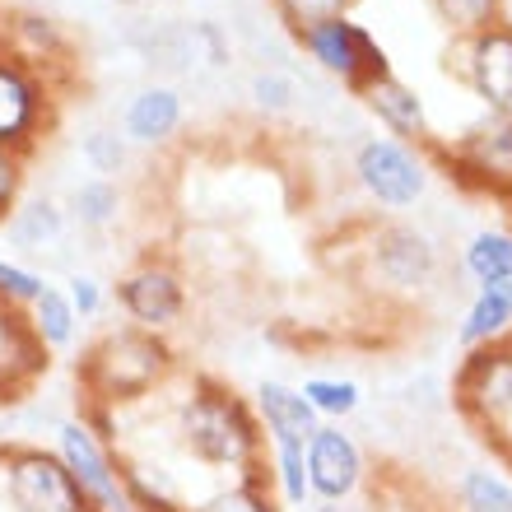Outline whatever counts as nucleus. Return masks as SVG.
<instances>
[{
	"label": "nucleus",
	"mask_w": 512,
	"mask_h": 512,
	"mask_svg": "<svg viewBox=\"0 0 512 512\" xmlns=\"http://www.w3.org/2000/svg\"><path fill=\"white\" fill-rule=\"evenodd\" d=\"M173 429L182 457L215 475H233V480H266L261 475V457H266V433L256 410L238 396L233 387L215 378H196L187 396L173 410Z\"/></svg>",
	"instance_id": "1"
},
{
	"label": "nucleus",
	"mask_w": 512,
	"mask_h": 512,
	"mask_svg": "<svg viewBox=\"0 0 512 512\" xmlns=\"http://www.w3.org/2000/svg\"><path fill=\"white\" fill-rule=\"evenodd\" d=\"M173 345L159 336V331H145V326H122V331H108L98 336L89 350H84L75 378H80L84 405H112L122 410L131 401H145L168 382L173 373Z\"/></svg>",
	"instance_id": "2"
},
{
	"label": "nucleus",
	"mask_w": 512,
	"mask_h": 512,
	"mask_svg": "<svg viewBox=\"0 0 512 512\" xmlns=\"http://www.w3.org/2000/svg\"><path fill=\"white\" fill-rule=\"evenodd\" d=\"M429 168L447 173L461 191L485 201L512 205V122L508 117H480L452 140L433 135L424 145Z\"/></svg>",
	"instance_id": "3"
},
{
	"label": "nucleus",
	"mask_w": 512,
	"mask_h": 512,
	"mask_svg": "<svg viewBox=\"0 0 512 512\" xmlns=\"http://www.w3.org/2000/svg\"><path fill=\"white\" fill-rule=\"evenodd\" d=\"M294 42L308 52V61L317 70H326L331 80H340L354 98L364 94L368 84H378L391 75V56L378 42V33L350 14H336V19H322V24H308L303 33H294Z\"/></svg>",
	"instance_id": "4"
},
{
	"label": "nucleus",
	"mask_w": 512,
	"mask_h": 512,
	"mask_svg": "<svg viewBox=\"0 0 512 512\" xmlns=\"http://www.w3.org/2000/svg\"><path fill=\"white\" fill-rule=\"evenodd\" d=\"M0 494L10 512H89L56 447L10 443L0 452Z\"/></svg>",
	"instance_id": "5"
},
{
	"label": "nucleus",
	"mask_w": 512,
	"mask_h": 512,
	"mask_svg": "<svg viewBox=\"0 0 512 512\" xmlns=\"http://www.w3.org/2000/svg\"><path fill=\"white\" fill-rule=\"evenodd\" d=\"M56 122L52 80L0 47V149L28 159Z\"/></svg>",
	"instance_id": "6"
},
{
	"label": "nucleus",
	"mask_w": 512,
	"mask_h": 512,
	"mask_svg": "<svg viewBox=\"0 0 512 512\" xmlns=\"http://www.w3.org/2000/svg\"><path fill=\"white\" fill-rule=\"evenodd\" d=\"M429 173L433 168L424 159V149L401 145L391 135H368L354 149V177H359L368 201L382 210H410L415 201H424Z\"/></svg>",
	"instance_id": "7"
},
{
	"label": "nucleus",
	"mask_w": 512,
	"mask_h": 512,
	"mask_svg": "<svg viewBox=\"0 0 512 512\" xmlns=\"http://www.w3.org/2000/svg\"><path fill=\"white\" fill-rule=\"evenodd\" d=\"M56 457L66 461L70 480L80 485L89 512H135L131 494H126V485H122L117 452H112V447L103 443L80 415L56 424Z\"/></svg>",
	"instance_id": "8"
},
{
	"label": "nucleus",
	"mask_w": 512,
	"mask_h": 512,
	"mask_svg": "<svg viewBox=\"0 0 512 512\" xmlns=\"http://www.w3.org/2000/svg\"><path fill=\"white\" fill-rule=\"evenodd\" d=\"M457 410L480 429H499L503 419L512 415V336L480 345L466 354V364L457 368Z\"/></svg>",
	"instance_id": "9"
},
{
	"label": "nucleus",
	"mask_w": 512,
	"mask_h": 512,
	"mask_svg": "<svg viewBox=\"0 0 512 512\" xmlns=\"http://www.w3.org/2000/svg\"><path fill=\"white\" fill-rule=\"evenodd\" d=\"M461 42V84L480 98L485 117H508L512 122V19L480 28Z\"/></svg>",
	"instance_id": "10"
},
{
	"label": "nucleus",
	"mask_w": 512,
	"mask_h": 512,
	"mask_svg": "<svg viewBox=\"0 0 512 512\" xmlns=\"http://www.w3.org/2000/svg\"><path fill=\"white\" fill-rule=\"evenodd\" d=\"M117 303L131 317V326H145V331H168V326L182 322L187 312V284H182V270L159 261V256H145L140 266H131L117 280Z\"/></svg>",
	"instance_id": "11"
},
{
	"label": "nucleus",
	"mask_w": 512,
	"mask_h": 512,
	"mask_svg": "<svg viewBox=\"0 0 512 512\" xmlns=\"http://www.w3.org/2000/svg\"><path fill=\"white\" fill-rule=\"evenodd\" d=\"M308 466V494L317 503H345L364 485V452L340 424H322L303 447Z\"/></svg>",
	"instance_id": "12"
},
{
	"label": "nucleus",
	"mask_w": 512,
	"mask_h": 512,
	"mask_svg": "<svg viewBox=\"0 0 512 512\" xmlns=\"http://www.w3.org/2000/svg\"><path fill=\"white\" fill-rule=\"evenodd\" d=\"M359 103H364L368 117L378 122V131L391 135V140H401V145L424 149L433 140V126H429V108H424V98H419L415 84H405L396 70H391L387 80L368 84L364 94H359Z\"/></svg>",
	"instance_id": "13"
},
{
	"label": "nucleus",
	"mask_w": 512,
	"mask_h": 512,
	"mask_svg": "<svg viewBox=\"0 0 512 512\" xmlns=\"http://www.w3.org/2000/svg\"><path fill=\"white\" fill-rule=\"evenodd\" d=\"M373 270L391 289H424L438 270V252L410 224H382L373 233Z\"/></svg>",
	"instance_id": "14"
},
{
	"label": "nucleus",
	"mask_w": 512,
	"mask_h": 512,
	"mask_svg": "<svg viewBox=\"0 0 512 512\" xmlns=\"http://www.w3.org/2000/svg\"><path fill=\"white\" fill-rule=\"evenodd\" d=\"M256 419H261V433L270 438V447H308V438L322 429V419L303 401V391L289 387V382H261L256 387V401H252Z\"/></svg>",
	"instance_id": "15"
},
{
	"label": "nucleus",
	"mask_w": 512,
	"mask_h": 512,
	"mask_svg": "<svg viewBox=\"0 0 512 512\" xmlns=\"http://www.w3.org/2000/svg\"><path fill=\"white\" fill-rule=\"evenodd\" d=\"M182 117H187V108H182V94H177V89H168V84H145V89L131 94V103H126L122 135H126V145L159 149L182 131Z\"/></svg>",
	"instance_id": "16"
},
{
	"label": "nucleus",
	"mask_w": 512,
	"mask_h": 512,
	"mask_svg": "<svg viewBox=\"0 0 512 512\" xmlns=\"http://www.w3.org/2000/svg\"><path fill=\"white\" fill-rule=\"evenodd\" d=\"M0 47L10 56H19L24 66L42 70V75H47L56 61L70 56V38L61 33V24H56L52 14H42V10H10L5 14Z\"/></svg>",
	"instance_id": "17"
},
{
	"label": "nucleus",
	"mask_w": 512,
	"mask_h": 512,
	"mask_svg": "<svg viewBox=\"0 0 512 512\" xmlns=\"http://www.w3.org/2000/svg\"><path fill=\"white\" fill-rule=\"evenodd\" d=\"M28 336L42 350H70L80 336V317L70 308V298L61 284H42V294L28 303Z\"/></svg>",
	"instance_id": "18"
},
{
	"label": "nucleus",
	"mask_w": 512,
	"mask_h": 512,
	"mask_svg": "<svg viewBox=\"0 0 512 512\" xmlns=\"http://www.w3.org/2000/svg\"><path fill=\"white\" fill-rule=\"evenodd\" d=\"M461 266L480 289H512V229H480L461 252Z\"/></svg>",
	"instance_id": "19"
},
{
	"label": "nucleus",
	"mask_w": 512,
	"mask_h": 512,
	"mask_svg": "<svg viewBox=\"0 0 512 512\" xmlns=\"http://www.w3.org/2000/svg\"><path fill=\"white\" fill-rule=\"evenodd\" d=\"M5 233H10L14 247H24V252H42V247H56L61 243V233H66V210L47 196L38 201H24L14 205V215L5 219Z\"/></svg>",
	"instance_id": "20"
},
{
	"label": "nucleus",
	"mask_w": 512,
	"mask_h": 512,
	"mask_svg": "<svg viewBox=\"0 0 512 512\" xmlns=\"http://www.w3.org/2000/svg\"><path fill=\"white\" fill-rule=\"evenodd\" d=\"M512 336V294L508 289H480L475 303L466 308V322H461V345H494V340Z\"/></svg>",
	"instance_id": "21"
},
{
	"label": "nucleus",
	"mask_w": 512,
	"mask_h": 512,
	"mask_svg": "<svg viewBox=\"0 0 512 512\" xmlns=\"http://www.w3.org/2000/svg\"><path fill=\"white\" fill-rule=\"evenodd\" d=\"M122 215V187L112 182V177H89L80 187L70 191V219L89 233H103L117 224Z\"/></svg>",
	"instance_id": "22"
},
{
	"label": "nucleus",
	"mask_w": 512,
	"mask_h": 512,
	"mask_svg": "<svg viewBox=\"0 0 512 512\" xmlns=\"http://www.w3.org/2000/svg\"><path fill=\"white\" fill-rule=\"evenodd\" d=\"M461 512H512V485L489 466H471L457 480Z\"/></svg>",
	"instance_id": "23"
},
{
	"label": "nucleus",
	"mask_w": 512,
	"mask_h": 512,
	"mask_svg": "<svg viewBox=\"0 0 512 512\" xmlns=\"http://www.w3.org/2000/svg\"><path fill=\"white\" fill-rule=\"evenodd\" d=\"M303 401L317 410V419H331V424H340V419H350L354 410H359V382L350 378H308L303 382Z\"/></svg>",
	"instance_id": "24"
},
{
	"label": "nucleus",
	"mask_w": 512,
	"mask_h": 512,
	"mask_svg": "<svg viewBox=\"0 0 512 512\" xmlns=\"http://www.w3.org/2000/svg\"><path fill=\"white\" fill-rule=\"evenodd\" d=\"M429 5L452 38H471L503 19V0H429Z\"/></svg>",
	"instance_id": "25"
},
{
	"label": "nucleus",
	"mask_w": 512,
	"mask_h": 512,
	"mask_svg": "<svg viewBox=\"0 0 512 512\" xmlns=\"http://www.w3.org/2000/svg\"><path fill=\"white\" fill-rule=\"evenodd\" d=\"M187 512H280V503L266 480H233V485L215 489L210 499L191 503Z\"/></svg>",
	"instance_id": "26"
},
{
	"label": "nucleus",
	"mask_w": 512,
	"mask_h": 512,
	"mask_svg": "<svg viewBox=\"0 0 512 512\" xmlns=\"http://www.w3.org/2000/svg\"><path fill=\"white\" fill-rule=\"evenodd\" d=\"M80 159L89 163V173L94 177H112V182H117V173H122L126 159H131V145H126L122 131H112V126H94V131L80 140Z\"/></svg>",
	"instance_id": "27"
},
{
	"label": "nucleus",
	"mask_w": 512,
	"mask_h": 512,
	"mask_svg": "<svg viewBox=\"0 0 512 512\" xmlns=\"http://www.w3.org/2000/svg\"><path fill=\"white\" fill-rule=\"evenodd\" d=\"M354 0H270V10L280 14V24L289 33H303L308 24H322V19H336V14H350Z\"/></svg>",
	"instance_id": "28"
},
{
	"label": "nucleus",
	"mask_w": 512,
	"mask_h": 512,
	"mask_svg": "<svg viewBox=\"0 0 512 512\" xmlns=\"http://www.w3.org/2000/svg\"><path fill=\"white\" fill-rule=\"evenodd\" d=\"M42 275L38 270H28V266H19V261H5L0 256V303L5 308H28L33 298L42 294Z\"/></svg>",
	"instance_id": "29"
},
{
	"label": "nucleus",
	"mask_w": 512,
	"mask_h": 512,
	"mask_svg": "<svg viewBox=\"0 0 512 512\" xmlns=\"http://www.w3.org/2000/svg\"><path fill=\"white\" fill-rule=\"evenodd\" d=\"M66 298H70V308H75V317L84 322H94L98 312L108 308V289H103V280L98 275H89V270H75L66 280Z\"/></svg>",
	"instance_id": "30"
},
{
	"label": "nucleus",
	"mask_w": 512,
	"mask_h": 512,
	"mask_svg": "<svg viewBox=\"0 0 512 512\" xmlns=\"http://www.w3.org/2000/svg\"><path fill=\"white\" fill-rule=\"evenodd\" d=\"M252 98L266 112H284L294 103V80L280 75V70H261V75H252Z\"/></svg>",
	"instance_id": "31"
},
{
	"label": "nucleus",
	"mask_w": 512,
	"mask_h": 512,
	"mask_svg": "<svg viewBox=\"0 0 512 512\" xmlns=\"http://www.w3.org/2000/svg\"><path fill=\"white\" fill-rule=\"evenodd\" d=\"M19 191H24V159L0 149V224L14 215V205H19Z\"/></svg>",
	"instance_id": "32"
},
{
	"label": "nucleus",
	"mask_w": 512,
	"mask_h": 512,
	"mask_svg": "<svg viewBox=\"0 0 512 512\" xmlns=\"http://www.w3.org/2000/svg\"><path fill=\"white\" fill-rule=\"evenodd\" d=\"M312 512H345V508H340V503H317Z\"/></svg>",
	"instance_id": "33"
},
{
	"label": "nucleus",
	"mask_w": 512,
	"mask_h": 512,
	"mask_svg": "<svg viewBox=\"0 0 512 512\" xmlns=\"http://www.w3.org/2000/svg\"><path fill=\"white\" fill-rule=\"evenodd\" d=\"M508 294H512V289H508Z\"/></svg>",
	"instance_id": "34"
}]
</instances>
